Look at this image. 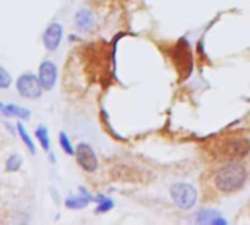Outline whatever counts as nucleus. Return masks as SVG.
<instances>
[{"label":"nucleus","mask_w":250,"mask_h":225,"mask_svg":"<svg viewBox=\"0 0 250 225\" xmlns=\"http://www.w3.org/2000/svg\"><path fill=\"white\" fill-rule=\"evenodd\" d=\"M250 171L245 161L214 163L201 177L202 199L218 201L239 193L249 182Z\"/></svg>","instance_id":"f257e3e1"},{"label":"nucleus","mask_w":250,"mask_h":225,"mask_svg":"<svg viewBox=\"0 0 250 225\" xmlns=\"http://www.w3.org/2000/svg\"><path fill=\"white\" fill-rule=\"evenodd\" d=\"M205 152L212 163H246V160L250 157V135L246 132H231L220 135L205 145Z\"/></svg>","instance_id":"f03ea898"},{"label":"nucleus","mask_w":250,"mask_h":225,"mask_svg":"<svg viewBox=\"0 0 250 225\" xmlns=\"http://www.w3.org/2000/svg\"><path fill=\"white\" fill-rule=\"evenodd\" d=\"M171 201L180 209H192L198 202V192L192 184L188 183H176L170 189Z\"/></svg>","instance_id":"7ed1b4c3"},{"label":"nucleus","mask_w":250,"mask_h":225,"mask_svg":"<svg viewBox=\"0 0 250 225\" xmlns=\"http://www.w3.org/2000/svg\"><path fill=\"white\" fill-rule=\"evenodd\" d=\"M16 89L21 97L26 100H37L41 97L44 86L41 85V81L38 76L32 73H23L16 81Z\"/></svg>","instance_id":"20e7f679"},{"label":"nucleus","mask_w":250,"mask_h":225,"mask_svg":"<svg viewBox=\"0 0 250 225\" xmlns=\"http://www.w3.org/2000/svg\"><path fill=\"white\" fill-rule=\"evenodd\" d=\"M76 161L81 165V168H83L88 173H94L98 167V158L95 151L92 149L91 145H88L86 142H81L76 146Z\"/></svg>","instance_id":"39448f33"},{"label":"nucleus","mask_w":250,"mask_h":225,"mask_svg":"<svg viewBox=\"0 0 250 225\" xmlns=\"http://www.w3.org/2000/svg\"><path fill=\"white\" fill-rule=\"evenodd\" d=\"M63 37V28L59 22H51L42 34V45L48 51H54L59 48Z\"/></svg>","instance_id":"423d86ee"},{"label":"nucleus","mask_w":250,"mask_h":225,"mask_svg":"<svg viewBox=\"0 0 250 225\" xmlns=\"http://www.w3.org/2000/svg\"><path fill=\"white\" fill-rule=\"evenodd\" d=\"M38 78L45 91H51L57 81V67L51 60H44L38 69Z\"/></svg>","instance_id":"0eeeda50"},{"label":"nucleus","mask_w":250,"mask_h":225,"mask_svg":"<svg viewBox=\"0 0 250 225\" xmlns=\"http://www.w3.org/2000/svg\"><path fill=\"white\" fill-rule=\"evenodd\" d=\"M195 220L199 224H224L226 221L214 209H201L195 214Z\"/></svg>","instance_id":"6e6552de"},{"label":"nucleus","mask_w":250,"mask_h":225,"mask_svg":"<svg viewBox=\"0 0 250 225\" xmlns=\"http://www.w3.org/2000/svg\"><path fill=\"white\" fill-rule=\"evenodd\" d=\"M1 113L6 117H19L23 120H28L31 116L26 108H22L19 105H15V104H1Z\"/></svg>","instance_id":"1a4fd4ad"},{"label":"nucleus","mask_w":250,"mask_h":225,"mask_svg":"<svg viewBox=\"0 0 250 225\" xmlns=\"http://www.w3.org/2000/svg\"><path fill=\"white\" fill-rule=\"evenodd\" d=\"M92 22H94V16H92V13H91L88 9H81V10L76 13L75 23H76V26H78L81 31L89 29L91 25H92Z\"/></svg>","instance_id":"9d476101"},{"label":"nucleus","mask_w":250,"mask_h":225,"mask_svg":"<svg viewBox=\"0 0 250 225\" xmlns=\"http://www.w3.org/2000/svg\"><path fill=\"white\" fill-rule=\"evenodd\" d=\"M89 204V196H72L66 201V208L67 209H82L86 208Z\"/></svg>","instance_id":"9b49d317"},{"label":"nucleus","mask_w":250,"mask_h":225,"mask_svg":"<svg viewBox=\"0 0 250 225\" xmlns=\"http://www.w3.org/2000/svg\"><path fill=\"white\" fill-rule=\"evenodd\" d=\"M35 136L38 139V142L41 143L42 149L44 151H48L50 149V138H48V130L45 126H38L37 130H35Z\"/></svg>","instance_id":"f8f14e48"},{"label":"nucleus","mask_w":250,"mask_h":225,"mask_svg":"<svg viewBox=\"0 0 250 225\" xmlns=\"http://www.w3.org/2000/svg\"><path fill=\"white\" fill-rule=\"evenodd\" d=\"M18 132H19V136H21V139L23 141V143H25V145H26V148L29 149V152H31V154H35V145H34L32 139L29 138V135L26 133L25 127H23L21 123L18 124Z\"/></svg>","instance_id":"ddd939ff"},{"label":"nucleus","mask_w":250,"mask_h":225,"mask_svg":"<svg viewBox=\"0 0 250 225\" xmlns=\"http://www.w3.org/2000/svg\"><path fill=\"white\" fill-rule=\"evenodd\" d=\"M59 142H60L62 149H63L67 155H75V154H76V149H73V146H72V143H70V139L66 136V133H64V132H62V133H60V136H59Z\"/></svg>","instance_id":"4468645a"},{"label":"nucleus","mask_w":250,"mask_h":225,"mask_svg":"<svg viewBox=\"0 0 250 225\" xmlns=\"http://www.w3.org/2000/svg\"><path fill=\"white\" fill-rule=\"evenodd\" d=\"M21 164H22V158L18 154H13L6 160V171H18Z\"/></svg>","instance_id":"2eb2a0df"},{"label":"nucleus","mask_w":250,"mask_h":225,"mask_svg":"<svg viewBox=\"0 0 250 225\" xmlns=\"http://www.w3.org/2000/svg\"><path fill=\"white\" fill-rule=\"evenodd\" d=\"M10 83H12V78L9 76L7 70L4 67H0V86L6 89Z\"/></svg>","instance_id":"dca6fc26"},{"label":"nucleus","mask_w":250,"mask_h":225,"mask_svg":"<svg viewBox=\"0 0 250 225\" xmlns=\"http://www.w3.org/2000/svg\"><path fill=\"white\" fill-rule=\"evenodd\" d=\"M100 201H101V202H98V204H100V206L97 208V212H105V211H108V209H111V208H113V204H111V201H110V199H104V198H101Z\"/></svg>","instance_id":"f3484780"},{"label":"nucleus","mask_w":250,"mask_h":225,"mask_svg":"<svg viewBox=\"0 0 250 225\" xmlns=\"http://www.w3.org/2000/svg\"><path fill=\"white\" fill-rule=\"evenodd\" d=\"M249 212H250V204H249Z\"/></svg>","instance_id":"a211bd4d"}]
</instances>
